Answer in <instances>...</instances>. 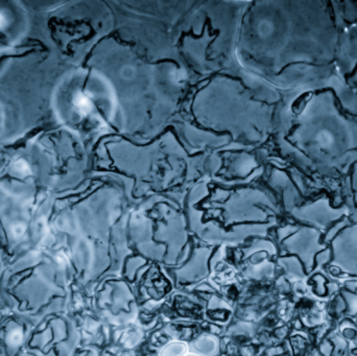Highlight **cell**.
<instances>
[{
	"label": "cell",
	"instance_id": "2",
	"mask_svg": "<svg viewBox=\"0 0 357 356\" xmlns=\"http://www.w3.org/2000/svg\"><path fill=\"white\" fill-rule=\"evenodd\" d=\"M264 70L291 90L337 73L345 29L333 0L278 2L264 13Z\"/></svg>",
	"mask_w": 357,
	"mask_h": 356
},
{
	"label": "cell",
	"instance_id": "8",
	"mask_svg": "<svg viewBox=\"0 0 357 356\" xmlns=\"http://www.w3.org/2000/svg\"><path fill=\"white\" fill-rule=\"evenodd\" d=\"M335 13L345 31L357 27V0H333Z\"/></svg>",
	"mask_w": 357,
	"mask_h": 356
},
{
	"label": "cell",
	"instance_id": "10",
	"mask_svg": "<svg viewBox=\"0 0 357 356\" xmlns=\"http://www.w3.org/2000/svg\"><path fill=\"white\" fill-rule=\"evenodd\" d=\"M279 263H281L282 267L285 268L287 273L291 274V276L300 278L305 276L303 272V265H301V261L297 257H284V258L279 259Z\"/></svg>",
	"mask_w": 357,
	"mask_h": 356
},
{
	"label": "cell",
	"instance_id": "4",
	"mask_svg": "<svg viewBox=\"0 0 357 356\" xmlns=\"http://www.w3.org/2000/svg\"><path fill=\"white\" fill-rule=\"evenodd\" d=\"M323 235L324 232L316 228L296 223L293 224L291 234L281 244L289 254L296 255L303 263L305 272L310 273L316 265L317 254L328 247L323 242Z\"/></svg>",
	"mask_w": 357,
	"mask_h": 356
},
{
	"label": "cell",
	"instance_id": "3",
	"mask_svg": "<svg viewBox=\"0 0 357 356\" xmlns=\"http://www.w3.org/2000/svg\"><path fill=\"white\" fill-rule=\"evenodd\" d=\"M323 242L333 252L331 265L357 276V223L344 217L324 232Z\"/></svg>",
	"mask_w": 357,
	"mask_h": 356
},
{
	"label": "cell",
	"instance_id": "6",
	"mask_svg": "<svg viewBox=\"0 0 357 356\" xmlns=\"http://www.w3.org/2000/svg\"><path fill=\"white\" fill-rule=\"evenodd\" d=\"M342 194L348 208V217L357 223V163L342 181Z\"/></svg>",
	"mask_w": 357,
	"mask_h": 356
},
{
	"label": "cell",
	"instance_id": "13",
	"mask_svg": "<svg viewBox=\"0 0 357 356\" xmlns=\"http://www.w3.org/2000/svg\"><path fill=\"white\" fill-rule=\"evenodd\" d=\"M344 296L347 299L348 302H349L350 307V315H354V304H356V307L357 309V300H356V295L350 294V293L343 292Z\"/></svg>",
	"mask_w": 357,
	"mask_h": 356
},
{
	"label": "cell",
	"instance_id": "14",
	"mask_svg": "<svg viewBox=\"0 0 357 356\" xmlns=\"http://www.w3.org/2000/svg\"><path fill=\"white\" fill-rule=\"evenodd\" d=\"M185 356H197V355H192V353H190V355H186Z\"/></svg>",
	"mask_w": 357,
	"mask_h": 356
},
{
	"label": "cell",
	"instance_id": "9",
	"mask_svg": "<svg viewBox=\"0 0 357 356\" xmlns=\"http://www.w3.org/2000/svg\"><path fill=\"white\" fill-rule=\"evenodd\" d=\"M188 350L197 356H213L218 351V340L214 336L204 334L189 344Z\"/></svg>",
	"mask_w": 357,
	"mask_h": 356
},
{
	"label": "cell",
	"instance_id": "12",
	"mask_svg": "<svg viewBox=\"0 0 357 356\" xmlns=\"http://www.w3.org/2000/svg\"><path fill=\"white\" fill-rule=\"evenodd\" d=\"M331 259H333V252H331V247L328 246L324 251L317 254L314 263H317V267L320 268L328 263L329 261H331Z\"/></svg>",
	"mask_w": 357,
	"mask_h": 356
},
{
	"label": "cell",
	"instance_id": "5",
	"mask_svg": "<svg viewBox=\"0 0 357 356\" xmlns=\"http://www.w3.org/2000/svg\"><path fill=\"white\" fill-rule=\"evenodd\" d=\"M337 73L357 96V27L344 33Z\"/></svg>",
	"mask_w": 357,
	"mask_h": 356
},
{
	"label": "cell",
	"instance_id": "7",
	"mask_svg": "<svg viewBox=\"0 0 357 356\" xmlns=\"http://www.w3.org/2000/svg\"><path fill=\"white\" fill-rule=\"evenodd\" d=\"M204 253H199L197 256L193 257L189 261L185 267L177 271L178 279L180 278L181 281L195 282L203 277H206L208 274V256L204 258Z\"/></svg>",
	"mask_w": 357,
	"mask_h": 356
},
{
	"label": "cell",
	"instance_id": "1",
	"mask_svg": "<svg viewBox=\"0 0 357 356\" xmlns=\"http://www.w3.org/2000/svg\"><path fill=\"white\" fill-rule=\"evenodd\" d=\"M279 156L321 183L341 185L357 163V96L339 73L287 90Z\"/></svg>",
	"mask_w": 357,
	"mask_h": 356
},
{
	"label": "cell",
	"instance_id": "11",
	"mask_svg": "<svg viewBox=\"0 0 357 356\" xmlns=\"http://www.w3.org/2000/svg\"><path fill=\"white\" fill-rule=\"evenodd\" d=\"M188 346L185 343L173 342L165 345L159 353V356H185Z\"/></svg>",
	"mask_w": 357,
	"mask_h": 356
}]
</instances>
